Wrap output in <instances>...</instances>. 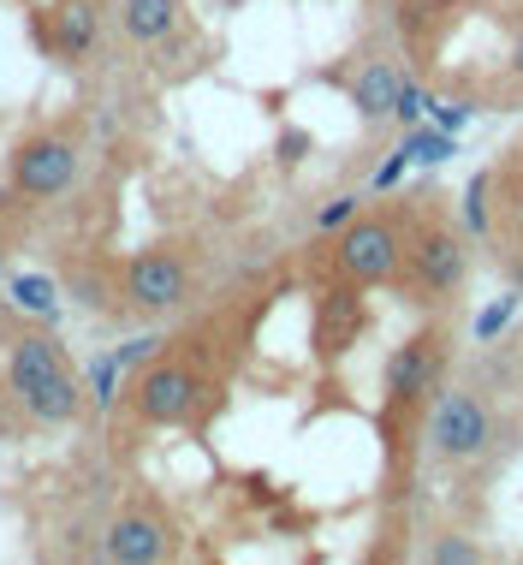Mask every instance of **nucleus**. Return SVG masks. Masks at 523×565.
<instances>
[{"label":"nucleus","instance_id":"nucleus-1","mask_svg":"<svg viewBox=\"0 0 523 565\" xmlns=\"http://www.w3.org/2000/svg\"><path fill=\"white\" fill-rule=\"evenodd\" d=\"M7 381H12L19 405L36 423H72V417H78V405H84V381L66 370L54 333H24V340H12Z\"/></svg>","mask_w":523,"mask_h":565},{"label":"nucleus","instance_id":"nucleus-2","mask_svg":"<svg viewBox=\"0 0 523 565\" xmlns=\"http://www.w3.org/2000/svg\"><path fill=\"white\" fill-rule=\"evenodd\" d=\"M446 358H452V351H446V333H410L405 345H393L387 370H381V393H387L393 423H410L428 399H435Z\"/></svg>","mask_w":523,"mask_h":565},{"label":"nucleus","instance_id":"nucleus-3","mask_svg":"<svg viewBox=\"0 0 523 565\" xmlns=\"http://www.w3.org/2000/svg\"><path fill=\"white\" fill-rule=\"evenodd\" d=\"M333 268L357 286H393L405 274V226L393 215H357L340 226V250Z\"/></svg>","mask_w":523,"mask_h":565},{"label":"nucleus","instance_id":"nucleus-4","mask_svg":"<svg viewBox=\"0 0 523 565\" xmlns=\"http://www.w3.org/2000/svg\"><path fill=\"white\" fill-rule=\"evenodd\" d=\"M423 440L435 458H446V465H470V458H482L488 440H494V411H488V399H476L465 387H446L440 399L428 405Z\"/></svg>","mask_w":523,"mask_h":565},{"label":"nucleus","instance_id":"nucleus-5","mask_svg":"<svg viewBox=\"0 0 523 565\" xmlns=\"http://www.w3.org/2000/svg\"><path fill=\"white\" fill-rule=\"evenodd\" d=\"M465 274H470V250L446 221H423L417 233H405V274L398 280L417 298H452L465 286Z\"/></svg>","mask_w":523,"mask_h":565},{"label":"nucleus","instance_id":"nucleus-6","mask_svg":"<svg viewBox=\"0 0 523 565\" xmlns=\"http://www.w3.org/2000/svg\"><path fill=\"white\" fill-rule=\"evenodd\" d=\"M196 393H203V375H196L191 363L184 358H156L143 375H137L131 399H137V417H143L149 429H179V423H191Z\"/></svg>","mask_w":523,"mask_h":565},{"label":"nucleus","instance_id":"nucleus-7","mask_svg":"<svg viewBox=\"0 0 523 565\" xmlns=\"http://www.w3.org/2000/svg\"><path fill=\"white\" fill-rule=\"evenodd\" d=\"M72 179H78V143L72 137H30V143L12 156V191L30 196V203H49V196H66Z\"/></svg>","mask_w":523,"mask_h":565},{"label":"nucleus","instance_id":"nucleus-8","mask_svg":"<svg viewBox=\"0 0 523 565\" xmlns=\"http://www.w3.org/2000/svg\"><path fill=\"white\" fill-rule=\"evenodd\" d=\"M119 292L149 316L179 310V303L191 298V268H184V256H173V250H143L126 263V274H119Z\"/></svg>","mask_w":523,"mask_h":565},{"label":"nucleus","instance_id":"nucleus-9","mask_svg":"<svg viewBox=\"0 0 523 565\" xmlns=\"http://www.w3.org/2000/svg\"><path fill=\"white\" fill-rule=\"evenodd\" d=\"M363 328H369L363 286L340 274V286H328V292L316 298V358H321V363L345 358V351L363 340Z\"/></svg>","mask_w":523,"mask_h":565},{"label":"nucleus","instance_id":"nucleus-10","mask_svg":"<svg viewBox=\"0 0 523 565\" xmlns=\"http://www.w3.org/2000/svg\"><path fill=\"white\" fill-rule=\"evenodd\" d=\"M167 547H173V536H167V524L156 512H119L102 536V554L114 565H156L167 559Z\"/></svg>","mask_w":523,"mask_h":565},{"label":"nucleus","instance_id":"nucleus-11","mask_svg":"<svg viewBox=\"0 0 523 565\" xmlns=\"http://www.w3.org/2000/svg\"><path fill=\"white\" fill-rule=\"evenodd\" d=\"M398 84H405V72H398L393 60H369L357 78H351V102H357L363 119H387L393 102H398Z\"/></svg>","mask_w":523,"mask_h":565},{"label":"nucleus","instance_id":"nucleus-12","mask_svg":"<svg viewBox=\"0 0 523 565\" xmlns=\"http://www.w3.org/2000/svg\"><path fill=\"white\" fill-rule=\"evenodd\" d=\"M96 36H102V12L89 7V0H66V7H60V24H54V54L84 60L96 49Z\"/></svg>","mask_w":523,"mask_h":565},{"label":"nucleus","instance_id":"nucleus-13","mask_svg":"<svg viewBox=\"0 0 523 565\" xmlns=\"http://www.w3.org/2000/svg\"><path fill=\"white\" fill-rule=\"evenodd\" d=\"M119 24H126L131 42H167L179 30V0H126Z\"/></svg>","mask_w":523,"mask_h":565},{"label":"nucleus","instance_id":"nucleus-14","mask_svg":"<svg viewBox=\"0 0 523 565\" xmlns=\"http://www.w3.org/2000/svg\"><path fill=\"white\" fill-rule=\"evenodd\" d=\"M7 292H12V310L36 316V322H60V286H54V274H12Z\"/></svg>","mask_w":523,"mask_h":565},{"label":"nucleus","instance_id":"nucleus-15","mask_svg":"<svg viewBox=\"0 0 523 565\" xmlns=\"http://www.w3.org/2000/svg\"><path fill=\"white\" fill-rule=\"evenodd\" d=\"M84 393H89V405L107 417V411L119 405V393H126V363H119L114 351H96V358L84 363Z\"/></svg>","mask_w":523,"mask_h":565},{"label":"nucleus","instance_id":"nucleus-16","mask_svg":"<svg viewBox=\"0 0 523 565\" xmlns=\"http://www.w3.org/2000/svg\"><path fill=\"white\" fill-rule=\"evenodd\" d=\"M500 185H505V226H512V244H523V143L512 149V161L500 167Z\"/></svg>","mask_w":523,"mask_h":565},{"label":"nucleus","instance_id":"nucleus-17","mask_svg":"<svg viewBox=\"0 0 523 565\" xmlns=\"http://www.w3.org/2000/svg\"><path fill=\"white\" fill-rule=\"evenodd\" d=\"M405 149H410V161L435 167V161H446V156H458V137H452V131H435V126H410Z\"/></svg>","mask_w":523,"mask_h":565},{"label":"nucleus","instance_id":"nucleus-18","mask_svg":"<svg viewBox=\"0 0 523 565\" xmlns=\"http://www.w3.org/2000/svg\"><path fill=\"white\" fill-rule=\"evenodd\" d=\"M488 196H494V173H476L470 185H465V226H470V233H488V226H494Z\"/></svg>","mask_w":523,"mask_h":565},{"label":"nucleus","instance_id":"nucleus-19","mask_svg":"<svg viewBox=\"0 0 523 565\" xmlns=\"http://www.w3.org/2000/svg\"><path fill=\"white\" fill-rule=\"evenodd\" d=\"M423 559H435V565H482V547L465 542V536H440V542H428Z\"/></svg>","mask_w":523,"mask_h":565},{"label":"nucleus","instance_id":"nucleus-20","mask_svg":"<svg viewBox=\"0 0 523 565\" xmlns=\"http://www.w3.org/2000/svg\"><path fill=\"white\" fill-rule=\"evenodd\" d=\"M512 310H517V292H505V298H494V303H488L482 316H476V340H494V333H500L505 322H512Z\"/></svg>","mask_w":523,"mask_h":565},{"label":"nucleus","instance_id":"nucleus-21","mask_svg":"<svg viewBox=\"0 0 523 565\" xmlns=\"http://www.w3.org/2000/svg\"><path fill=\"white\" fill-rule=\"evenodd\" d=\"M423 108H428V102H423V89L405 78V84H398V102H393V119L410 131V126H423Z\"/></svg>","mask_w":523,"mask_h":565},{"label":"nucleus","instance_id":"nucleus-22","mask_svg":"<svg viewBox=\"0 0 523 565\" xmlns=\"http://www.w3.org/2000/svg\"><path fill=\"white\" fill-rule=\"evenodd\" d=\"M161 345H167V340H161V333H143V340H126V345H119V351H114V358H119V363H126V375H131V370H137V363H149V358H161Z\"/></svg>","mask_w":523,"mask_h":565},{"label":"nucleus","instance_id":"nucleus-23","mask_svg":"<svg viewBox=\"0 0 523 565\" xmlns=\"http://www.w3.org/2000/svg\"><path fill=\"white\" fill-rule=\"evenodd\" d=\"M405 167H410V149H405V143H398V149H393V156H387V161H381V167H375V179H369V185H375V191H393V185H398V179H405Z\"/></svg>","mask_w":523,"mask_h":565},{"label":"nucleus","instance_id":"nucleus-24","mask_svg":"<svg viewBox=\"0 0 523 565\" xmlns=\"http://www.w3.org/2000/svg\"><path fill=\"white\" fill-rule=\"evenodd\" d=\"M345 221H357V196H333V203L316 215V226H321V233H340Z\"/></svg>","mask_w":523,"mask_h":565},{"label":"nucleus","instance_id":"nucleus-25","mask_svg":"<svg viewBox=\"0 0 523 565\" xmlns=\"http://www.w3.org/2000/svg\"><path fill=\"white\" fill-rule=\"evenodd\" d=\"M66 292L78 298L84 310H102V280H96V274H84V268H78V274H72V280H66Z\"/></svg>","mask_w":523,"mask_h":565},{"label":"nucleus","instance_id":"nucleus-26","mask_svg":"<svg viewBox=\"0 0 523 565\" xmlns=\"http://www.w3.org/2000/svg\"><path fill=\"white\" fill-rule=\"evenodd\" d=\"M435 119H440V131H465V119H470V108H435Z\"/></svg>","mask_w":523,"mask_h":565},{"label":"nucleus","instance_id":"nucleus-27","mask_svg":"<svg viewBox=\"0 0 523 565\" xmlns=\"http://www.w3.org/2000/svg\"><path fill=\"white\" fill-rule=\"evenodd\" d=\"M512 72H517V78H523V36L512 42Z\"/></svg>","mask_w":523,"mask_h":565},{"label":"nucleus","instance_id":"nucleus-28","mask_svg":"<svg viewBox=\"0 0 523 565\" xmlns=\"http://www.w3.org/2000/svg\"><path fill=\"white\" fill-rule=\"evenodd\" d=\"M0 274H7V256H0Z\"/></svg>","mask_w":523,"mask_h":565}]
</instances>
